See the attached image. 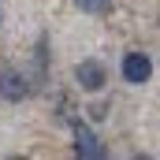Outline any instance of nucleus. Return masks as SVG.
<instances>
[{
  "instance_id": "obj_2",
  "label": "nucleus",
  "mask_w": 160,
  "mask_h": 160,
  "mask_svg": "<svg viewBox=\"0 0 160 160\" xmlns=\"http://www.w3.org/2000/svg\"><path fill=\"white\" fill-rule=\"evenodd\" d=\"M123 78L130 82V86L149 82L153 78V60H149L145 52H127V56H123Z\"/></svg>"
},
{
  "instance_id": "obj_5",
  "label": "nucleus",
  "mask_w": 160,
  "mask_h": 160,
  "mask_svg": "<svg viewBox=\"0 0 160 160\" xmlns=\"http://www.w3.org/2000/svg\"><path fill=\"white\" fill-rule=\"evenodd\" d=\"M86 15H108L112 11V0H75Z\"/></svg>"
},
{
  "instance_id": "obj_4",
  "label": "nucleus",
  "mask_w": 160,
  "mask_h": 160,
  "mask_svg": "<svg viewBox=\"0 0 160 160\" xmlns=\"http://www.w3.org/2000/svg\"><path fill=\"white\" fill-rule=\"evenodd\" d=\"M0 93H4L8 101H19V97H26V93H30V86H26V78H22V75L4 71V75H0Z\"/></svg>"
},
{
  "instance_id": "obj_3",
  "label": "nucleus",
  "mask_w": 160,
  "mask_h": 160,
  "mask_svg": "<svg viewBox=\"0 0 160 160\" xmlns=\"http://www.w3.org/2000/svg\"><path fill=\"white\" fill-rule=\"evenodd\" d=\"M75 153L78 157H104V145L97 142V134L86 123H75Z\"/></svg>"
},
{
  "instance_id": "obj_6",
  "label": "nucleus",
  "mask_w": 160,
  "mask_h": 160,
  "mask_svg": "<svg viewBox=\"0 0 160 160\" xmlns=\"http://www.w3.org/2000/svg\"><path fill=\"white\" fill-rule=\"evenodd\" d=\"M0 22H4V8H0Z\"/></svg>"
},
{
  "instance_id": "obj_1",
  "label": "nucleus",
  "mask_w": 160,
  "mask_h": 160,
  "mask_svg": "<svg viewBox=\"0 0 160 160\" xmlns=\"http://www.w3.org/2000/svg\"><path fill=\"white\" fill-rule=\"evenodd\" d=\"M75 82H78L86 93H101V89H104V82H108L104 63H97V60H82L78 67H75Z\"/></svg>"
}]
</instances>
